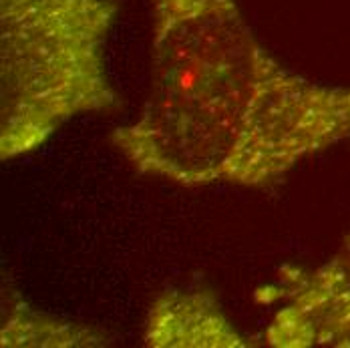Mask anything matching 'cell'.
Masks as SVG:
<instances>
[{
  "label": "cell",
  "mask_w": 350,
  "mask_h": 348,
  "mask_svg": "<svg viewBox=\"0 0 350 348\" xmlns=\"http://www.w3.org/2000/svg\"><path fill=\"white\" fill-rule=\"evenodd\" d=\"M151 83L111 143L139 174L185 187H262L350 139V85L290 72L238 0H149Z\"/></svg>",
  "instance_id": "1"
},
{
  "label": "cell",
  "mask_w": 350,
  "mask_h": 348,
  "mask_svg": "<svg viewBox=\"0 0 350 348\" xmlns=\"http://www.w3.org/2000/svg\"><path fill=\"white\" fill-rule=\"evenodd\" d=\"M115 0H0V159L119 105L105 70Z\"/></svg>",
  "instance_id": "2"
},
{
  "label": "cell",
  "mask_w": 350,
  "mask_h": 348,
  "mask_svg": "<svg viewBox=\"0 0 350 348\" xmlns=\"http://www.w3.org/2000/svg\"><path fill=\"white\" fill-rule=\"evenodd\" d=\"M256 300L280 304L266 328L270 347L350 348V232L324 266L312 272L284 268Z\"/></svg>",
  "instance_id": "3"
},
{
  "label": "cell",
  "mask_w": 350,
  "mask_h": 348,
  "mask_svg": "<svg viewBox=\"0 0 350 348\" xmlns=\"http://www.w3.org/2000/svg\"><path fill=\"white\" fill-rule=\"evenodd\" d=\"M143 343L149 348H245L217 298L206 290H167L159 294L145 320Z\"/></svg>",
  "instance_id": "4"
},
{
  "label": "cell",
  "mask_w": 350,
  "mask_h": 348,
  "mask_svg": "<svg viewBox=\"0 0 350 348\" xmlns=\"http://www.w3.org/2000/svg\"><path fill=\"white\" fill-rule=\"evenodd\" d=\"M105 332L55 318L51 314L33 308L16 290L10 286L2 290V348H72L105 347L109 345Z\"/></svg>",
  "instance_id": "5"
}]
</instances>
